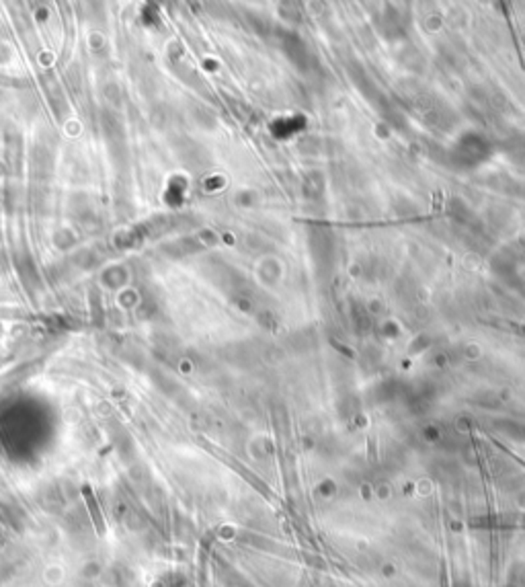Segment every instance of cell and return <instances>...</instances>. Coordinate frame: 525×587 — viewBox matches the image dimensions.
Segmentation results:
<instances>
[{
	"label": "cell",
	"mask_w": 525,
	"mask_h": 587,
	"mask_svg": "<svg viewBox=\"0 0 525 587\" xmlns=\"http://www.w3.org/2000/svg\"><path fill=\"white\" fill-rule=\"evenodd\" d=\"M83 497H85V501H87L88 515H90V522H92V526H94V532H97L99 536H103V534H105V530H107V524H105V515H103V509H101V505H99L97 497H94L92 489H90L88 485H85V487H83Z\"/></svg>",
	"instance_id": "6da1fadb"
}]
</instances>
